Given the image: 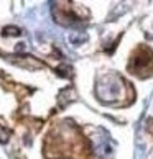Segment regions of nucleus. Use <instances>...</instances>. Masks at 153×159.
Returning a JSON list of instances; mask_svg holds the SVG:
<instances>
[{
	"mask_svg": "<svg viewBox=\"0 0 153 159\" xmlns=\"http://www.w3.org/2000/svg\"><path fill=\"white\" fill-rule=\"evenodd\" d=\"M5 33H7V34H10V33H12V34H20L18 28H15V26H13V28H5Z\"/></svg>",
	"mask_w": 153,
	"mask_h": 159,
	"instance_id": "3",
	"label": "nucleus"
},
{
	"mask_svg": "<svg viewBox=\"0 0 153 159\" xmlns=\"http://www.w3.org/2000/svg\"><path fill=\"white\" fill-rule=\"evenodd\" d=\"M123 93V80L119 75H105L97 84V97L107 103H114Z\"/></svg>",
	"mask_w": 153,
	"mask_h": 159,
	"instance_id": "1",
	"label": "nucleus"
},
{
	"mask_svg": "<svg viewBox=\"0 0 153 159\" xmlns=\"http://www.w3.org/2000/svg\"><path fill=\"white\" fill-rule=\"evenodd\" d=\"M128 67L132 69V72L138 74V75H140V70H143V69L151 72V69H153V52L146 48L140 49L137 54L132 57V62Z\"/></svg>",
	"mask_w": 153,
	"mask_h": 159,
	"instance_id": "2",
	"label": "nucleus"
}]
</instances>
